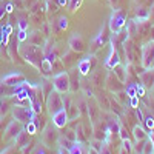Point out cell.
Wrapping results in <instances>:
<instances>
[{
	"label": "cell",
	"mask_w": 154,
	"mask_h": 154,
	"mask_svg": "<svg viewBox=\"0 0 154 154\" xmlns=\"http://www.w3.org/2000/svg\"><path fill=\"white\" fill-rule=\"evenodd\" d=\"M152 65H154V42H149L142 48V66L148 69L152 68Z\"/></svg>",
	"instance_id": "7"
},
{
	"label": "cell",
	"mask_w": 154,
	"mask_h": 154,
	"mask_svg": "<svg viewBox=\"0 0 154 154\" xmlns=\"http://www.w3.org/2000/svg\"><path fill=\"white\" fill-rule=\"evenodd\" d=\"M53 116V125L56 126V128H65L66 125H68V112H66V109L65 108H62V109H59L57 112H54V114H51Z\"/></svg>",
	"instance_id": "10"
},
{
	"label": "cell",
	"mask_w": 154,
	"mask_h": 154,
	"mask_svg": "<svg viewBox=\"0 0 154 154\" xmlns=\"http://www.w3.org/2000/svg\"><path fill=\"white\" fill-rule=\"evenodd\" d=\"M143 123L146 125V128H148L149 131H152V130H154V117L148 116V117H145V119H143Z\"/></svg>",
	"instance_id": "35"
},
{
	"label": "cell",
	"mask_w": 154,
	"mask_h": 154,
	"mask_svg": "<svg viewBox=\"0 0 154 154\" xmlns=\"http://www.w3.org/2000/svg\"><path fill=\"white\" fill-rule=\"evenodd\" d=\"M29 137H31V134H29V133L23 128V130L19 133V136H17L14 140H16V143H17V146H19V148H25V146H26V145L29 143Z\"/></svg>",
	"instance_id": "16"
},
{
	"label": "cell",
	"mask_w": 154,
	"mask_h": 154,
	"mask_svg": "<svg viewBox=\"0 0 154 154\" xmlns=\"http://www.w3.org/2000/svg\"><path fill=\"white\" fill-rule=\"evenodd\" d=\"M5 12H6V9H3V8H0V19H2V17L5 16Z\"/></svg>",
	"instance_id": "49"
},
{
	"label": "cell",
	"mask_w": 154,
	"mask_h": 154,
	"mask_svg": "<svg viewBox=\"0 0 154 154\" xmlns=\"http://www.w3.org/2000/svg\"><path fill=\"white\" fill-rule=\"evenodd\" d=\"M149 17H152V19H154V6L151 8V12H149Z\"/></svg>",
	"instance_id": "50"
},
{
	"label": "cell",
	"mask_w": 154,
	"mask_h": 154,
	"mask_svg": "<svg viewBox=\"0 0 154 154\" xmlns=\"http://www.w3.org/2000/svg\"><path fill=\"white\" fill-rule=\"evenodd\" d=\"M106 42V34H105V28L99 32V35L96 37L94 40V45H99V46H103V43Z\"/></svg>",
	"instance_id": "29"
},
{
	"label": "cell",
	"mask_w": 154,
	"mask_h": 154,
	"mask_svg": "<svg viewBox=\"0 0 154 154\" xmlns=\"http://www.w3.org/2000/svg\"><path fill=\"white\" fill-rule=\"evenodd\" d=\"M0 103H2V100H0Z\"/></svg>",
	"instance_id": "55"
},
{
	"label": "cell",
	"mask_w": 154,
	"mask_h": 154,
	"mask_svg": "<svg viewBox=\"0 0 154 154\" xmlns=\"http://www.w3.org/2000/svg\"><path fill=\"white\" fill-rule=\"evenodd\" d=\"M11 32H12V26H11V25L3 26V31H2V34H0V38H2V46H8Z\"/></svg>",
	"instance_id": "21"
},
{
	"label": "cell",
	"mask_w": 154,
	"mask_h": 154,
	"mask_svg": "<svg viewBox=\"0 0 154 154\" xmlns=\"http://www.w3.org/2000/svg\"><path fill=\"white\" fill-rule=\"evenodd\" d=\"M120 154H130V152H128L125 148H122V149H120Z\"/></svg>",
	"instance_id": "51"
},
{
	"label": "cell",
	"mask_w": 154,
	"mask_h": 154,
	"mask_svg": "<svg viewBox=\"0 0 154 154\" xmlns=\"http://www.w3.org/2000/svg\"><path fill=\"white\" fill-rule=\"evenodd\" d=\"M125 94H126L128 97H134V96H137V91H136V83L128 85V86H126V89H125Z\"/></svg>",
	"instance_id": "32"
},
{
	"label": "cell",
	"mask_w": 154,
	"mask_h": 154,
	"mask_svg": "<svg viewBox=\"0 0 154 154\" xmlns=\"http://www.w3.org/2000/svg\"><path fill=\"white\" fill-rule=\"evenodd\" d=\"M88 154H100V152H99L97 149H94L93 146H89V148H88Z\"/></svg>",
	"instance_id": "46"
},
{
	"label": "cell",
	"mask_w": 154,
	"mask_h": 154,
	"mask_svg": "<svg viewBox=\"0 0 154 154\" xmlns=\"http://www.w3.org/2000/svg\"><path fill=\"white\" fill-rule=\"evenodd\" d=\"M109 108H111V111H112L114 114H117V116H120V114L123 112V109H122V106H120V103H119V100L116 99V97H111V99H109Z\"/></svg>",
	"instance_id": "22"
},
{
	"label": "cell",
	"mask_w": 154,
	"mask_h": 154,
	"mask_svg": "<svg viewBox=\"0 0 154 154\" xmlns=\"http://www.w3.org/2000/svg\"><path fill=\"white\" fill-rule=\"evenodd\" d=\"M25 82H26V77H25L22 72H9L0 80V83H3L6 86H20Z\"/></svg>",
	"instance_id": "8"
},
{
	"label": "cell",
	"mask_w": 154,
	"mask_h": 154,
	"mask_svg": "<svg viewBox=\"0 0 154 154\" xmlns=\"http://www.w3.org/2000/svg\"><path fill=\"white\" fill-rule=\"evenodd\" d=\"M86 108H88V116L93 119V122H96L94 119H96V112H97V105L94 103V102L91 100V103L88 102V105H86Z\"/></svg>",
	"instance_id": "27"
},
{
	"label": "cell",
	"mask_w": 154,
	"mask_h": 154,
	"mask_svg": "<svg viewBox=\"0 0 154 154\" xmlns=\"http://www.w3.org/2000/svg\"><path fill=\"white\" fill-rule=\"evenodd\" d=\"M42 99H34L31 100V109L34 111V114H42Z\"/></svg>",
	"instance_id": "25"
},
{
	"label": "cell",
	"mask_w": 154,
	"mask_h": 154,
	"mask_svg": "<svg viewBox=\"0 0 154 154\" xmlns=\"http://www.w3.org/2000/svg\"><path fill=\"white\" fill-rule=\"evenodd\" d=\"M59 154H63V152H62V151H60V152H59Z\"/></svg>",
	"instance_id": "54"
},
{
	"label": "cell",
	"mask_w": 154,
	"mask_h": 154,
	"mask_svg": "<svg viewBox=\"0 0 154 154\" xmlns=\"http://www.w3.org/2000/svg\"><path fill=\"white\" fill-rule=\"evenodd\" d=\"M100 154H111V149L108 148V145H106V143L103 145V148H102V151H100Z\"/></svg>",
	"instance_id": "44"
},
{
	"label": "cell",
	"mask_w": 154,
	"mask_h": 154,
	"mask_svg": "<svg viewBox=\"0 0 154 154\" xmlns=\"http://www.w3.org/2000/svg\"><path fill=\"white\" fill-rule=\"evenodd\" d=\"M66 26H68V19L60 17L59 19V29H66Z\"/></svg>",
	"instance_id": "38"
},
{
	"label": "cell",
	"mask_w": 154,
	"mask_h": 154,
	"mask_svg": "<svg viewBox=\"0 0 154 154\" xmlns=\"http://www.w3.org/2000/svg\"><path fill=\"white\" fill-rule=\"evenodd\" d=\"M79 88H80V82H79V77H77V72L69 74V93H77Z\"/></svg>",
	"instance_id": "20"
},
{
	"label": "cell",
	"mask_w": 154,
	"mask_h": 154,
	"mask_svg": "<svg viewBox=\"0 0 154 154\" xmlns=\"http://www.w3.org/2000/svg\"><path fill=\"white\" fill-rule=\"evenodd\" d=\"M22 54H23L25 59H26L28 63L34 65L35 68H40V63L43 60V49L37 48L35 45H28L26 48L22 51Z\"/></svg>",
	"instance_id": "1"
},
{
	"label": "cell",
	"mask_w": 154,
	"mask_h": 154,
	"mask_svg": "<svg viewBox=\"0 0 154 154\" xmlns=\"http://www.w3.org/2000/svg\"><path fill=\"white\" fill-rule=\"evenodd\" d=\"M46 108L51 114L57 112L59 109L63 108V99L60 96V93H57L56 89H53L48 96H46Z\"/></svg>",
	"instance_id": "6"
},
{
	"label": "cell",
	"mask_w": 154,
	"mask_h": 154,
	"mask_svg": "<svg viewBox=\"0 0 154 154\" xmlns=\"http://www.w3.org/2000/svg\"><path fill=\"white\" fill-rule=\"evenodd\" d=\"M57 142H59V145H60V148H66L68 151L71 149V146L74 145V142H72V140H69L68 137H65V136H59V140H57Z\"/></svg>",
	"instance_id": "23"
},
{
	"label": "cell",
	"mask_w": 154,
	"mask_h": 154,
	"mask_svg": "<svg viewBox=\"0 0 154 154\" xmlns=\"http://www.w3.org/2000/svg\"><path fill=\"white\" fill-rule=\"evenodd\" d=\"M12 117L14 120H19L22 123H28L29 120H32L34 117V111L31 109V106H23V105H14L11 109Z\"/></svg>",
	"instance_id": "4"
},
{
	"label": "cell",
	"mask_w": 154,
	"mask_h": 154,
	"mask_svg": "<svg viewBox=\"0 0 154 154\" xmlns=\"http://www.w3.org/2000/svg\"><path fill=\"white\" fill-rule=\"evenodd\" d=\"M28 38V34H26V31L25 29H19V32H17V42L19 43H22V42H25Z\"/></svg>",
	"instance_id": "36"
},
{
	"label": "cell",
	"mask_w": 154,
	"mask_h": 154,
	"mask_svg": "<svg viewBox=\"0 0 154 154\" xmlns=\"http://www.w3.org/2000/svg\"><path fill=\"white\" fill-rule=\"evenodd\" d=\"M25 130H26V131L32 136V134H35V133H37V126H35V123H34L32 120H29L26 125H25Z\"/></svg>",
	"instance_id": "33"
},
{
	"label": "cell",
	"mask_w": 154,
	"mask_h": 154,
	"mask_svg": "<svg viewBox=\"0 0 154 154\" xmlns=\"http://www.w3.org/2000/svg\"><path fill=\"white\" fill-rule=\"evenodd\" d=\"M69 154H83V146L80 142H74V145L69 149Z\"/></svg>",
	"instance_id": "30"
},
{
	"label": "cell",
	"mask_w": 154,
	"mask_h": 154,
	"mask_svg": "<svg viewBox=\"0 0 154 154\" xmlns=\"http://www.w3.org/2000/svg\"><path fill=\"white\" fill-rule=\"evenodd\" d=\"M40 34H42V32H38V31L32 32V35L29 37V42H31V45L40 46V43H42V35H40Z\"/></svg>",
	"instance_id": "28"
},
{
	"label": "cell",
	"mask_w": 154,
	"mask_h": 154,
	"mask_svg": "<svg viewBox=\"0 0 154 154\" xmlns=\"http://www.w3.org/2000/svg\"><path fill=\"white\" fill-rule=\"evenodd\" d=\"M31 154H46V151H45V148L42 146V143H38V145H35V146L32 148Z\"/></svg>",
	"instance_id": "37"
},
{
	"label": "cell",
	"mask_w": 154,
	"mask_h": 154,
	"mask_svg": "<svg viewBox=\"0 0 154 154\" xmlns=\"http://www.w3.org/2000/svg\"><path fill=\"white\" fill-rule=\"evenodd\" d=\"M142 154H154V142L151 139H146L143 149H142Z\"/></svg>",
	"instance_id": "26"
},
{
	"label": "cell",
	"mask_w": 154,
	"mask_h": 154,
	"mask_svg": "<svg viewBox=\"0 0 154 154\" xmlns=\"http://www.w3.org/2000/svg\"><path fill=\"white\" fill-rule=\"evenodd\" d=\"M91 63H93V57H85L82 60H79L77 63V71L82 75H88L89 71H91Z\"/></svg>",
	"instance_id": "14"
},
{
	"label": "cell",
	"mask_w": 154,
	"mask_h": 154,
	"mask_svg": "<svg viewBox=\"0 0 154 154\" xmlns=\"http://www.w3.org/2000/svg\"><path fill=\"white\" fill-rule=\"evenodd\" d=\"M68 45H69L71 51H74V53H82L85 49V40L79 32H72V35L68 40Z\"/></svg>",
	"instance_id": "9"
},
{
	"label": "cell",
	"mask_w": 154,
	"mask_h": 154,
	"mask_svg": "<svg viewBox=\"0 0 154 154\" xmlns=\"http://www.w3.org/2000/svg\"><path fill=\"white\" fill-rule=\"evenodd\" d=\"M0 46H2V38H0Z\"/></svg>",
	"instance_id": "53"
},
{
	"label": "cell",
	"mask_w": 154,
	"mask_h": 154,
	"mask_svg": "<svg viewBox=\"0 0 154 154\" xmlns=\"http://www.w3.org/2000/svg\"><path fill=\"white\" fill-rule=\"evenodd\" d=\"M12 11H14V5L8 3V5H6V12H12Z\"/></svg>",
	"instance_id": "47"
},
{
	"label": "cell",
	"mask_w": 154,
	"mask_h": 154,
	"mask_svg": "<svg viewBox=\"0 0 154 154\" xmlns=\"http://www.w3.org/2000/svg\"><path fill=\"white\" fill-rule=\"evenodd\" d=\"M108 2H109V5L112 8H116V6H117V3H119V0H108Z\"/></svg>",
	"instance_id": "48"
},
{
	"label": "cell",
	"mask_w": 154,
	"mask_h": 154,
	"mask_svg": "<svg viewBox=\"0 0 154 154\" xmlns=\"http://www.w3.org/2000/svg\"><path fill=\"white\" fill-rule=\"evenodd\" d=\"M42 71V74L45 75V77H48L49 74H53V62H49L48 59H45L43 57V60H42V63H40V68H38Z\"/></svg>",
	"instance_id": "17"
},
{
	"label": "cell",
	"mask_w": 154,
	"mask_h": 154,
	"mask_svg": "<svg viewBox=\"0 0 154 154\" xmlns=\"http://www.w3.org/2000/svg\"><path fill=\"white\" fill-rule=\"evenodd\" d=\"M59 133H57V128L54 125H48L42 130V136H40V140H42V145L45 146H53L57 140H59Z\"/></svg>",
	"instance_id": "5"
},
{
	"label": "cell",
	"mask_w": 154,
	"mask_h": 154,
	"mask_svg": "<svg viewBox=\"0 0 154 154\" xmlns=\"http://www.w3.org/2000/svg\"><path fill=\"white\" fill-rule=\"evenodd\" d=\"M130 106H131V108H134V109L139 106V96L130 97Z\"/></svg>",
	"instance_id": "39"
},
{
	"label": "cell",
	"mask_w": 154,
	"mask_h": 154,
	"mask_svg": "<svg viewBox=\"0 0 154 154\" xmlns=\"http://www.w3.org/2000/svg\"><path fill=\"white\" fill-rule=\"evenodd\" d=\"M126 25V16L122 9H114L112 14L109 17V22H108V26H109V31L114 32V34H119Z\"/></svg>",
	"instance_id": "2"
},
{
	"label": "cell",
	"mask_w": 154,
	"mask_h": 154,
	"mask_svg": "<svg viewBox=\"0 0 154 154\" xmlns=\"http://www.w3.org/2000/svg\"><path fill=\"white\" fill-rule=\"evenodd\" d=\"M133 136H134V140L139 142V140H143V139H148V134L145 133V130L140 125H136L133 128Z\"/></svg>",
	"instance_id": "18"
},
{
	"label": "cell",
	"mask_w": 154,
	"mask_h": 154,
	"mask_svg": "<svg viewBox=\"0 0 154 154\" xmlns=\"http://www.w3.org/2000/svg\"><path fill=\"white\" fill-rule=\"evenodd\" d=\"M112 69H114L116 77H117L120 82H125V80H126V68H122L120 65H117V66L112 68Z\"/></svg>",
	"instance_id": "24"
},
{
	"label": "cell",
	"mask_w": 154,
	"mask_h": 154,
	"mask_svg": "<svg viewBox=\"0 0 154 154\" xmlns=\"http://www.w3.org/2000/svg\"><path fill=\"white\" fill-rule=\"evenodd\" d=\"M106 83H108V88L111 89V91H122L123 86H122V82L116 77V74L109 72L108 79H106Z\"/></svg>",
	"instance_id": "15"
},
{
	"label": "cell",
	"mask_w": 154,
	"mask_h": 154,
	"mask_svg": "<svg viewBox=\"0 0 154 154\" xmlns=\"http://www.w3.org/2000/svg\"><path fill=\"white\" fill-rule=\"evenodd\" d=\"M23 130V123L19 120H12L8 123L6 130H5V139H16L19 133Z\"/></svg>",
	"instance_id": "11"
},
{
	"label": "cell",
	"mask_w": 154,
	"mask_h": 154,
	"mask_svg": "<svg viewBox=\"0 0 154 154\" xmlns=\"http://www.w3.org/2000/svg\"><path fill=\"white\" fill-rule=\"evenodd\" d=\"M2 31H3V26H0V34H2Z\"/></svg>",
	"instance_id": "52"
},
{
	"label": "cell",
	"mask_w": 154,
	"mask_h": 154,
	"mask_svg": "<svg viewBox=\"0 0 154 154\" xmlns=\"http://www.w3.org/2000/svg\"><path fill=\"white\" fill-rule=\"evenodd\" d=\"M139 79L145 88H152L154 86V68H148L139 74Z\"/></svg>",
	"instance_id": "12"
},
{
	"label": "cell",
	"mask_w": 154,
	"mask_h": 154,
	"mask_svg": "<svg viewBox=\"0 0 154 154\" xmlns=\"http://www.w3.org/2000/svg\"><path fill=\"white\" fill-rule=\"evenodd\" d=\"M119 137L122 139V140H125V139H130V133H128V130L123 126V125H120L119 126Z\"/></svg>",
	"instance_id": "34"
},
{
	"label": "cell",
	"mask_w": 154,
	"mask_h": 154,
	"mask_svg": "<svg viewBox=\"0 0 154 154\" xmlns=\"http://www.w3.org/2000/svg\"><path fill=\"white\" fill-rule=\"evenodd\" d=\"M122 142H123V148H125L128 152L133 149V145H131V140H130V139H125V140H122Z\"/></svg>",
	"instance_id": "40"
},
{
	"label": "cell",
	"mask_w": 154,
	"mask_h": 154,
	"mask_svg": "<svg viewBox=\"0 0 154 154\" xmlns=\"http://www.w3.org/2000/svg\"><path fill=\"white\" fill-rule=\"evenodd\" d=\"M136 91H137V96L139 97L145 96V86L143 85H136Z\"/></svg>",
	"instance_id": "41"
},
{
	"label": "cell",
	"mask_w": 154,
	"mask_h": 154,
	"mask_svg": "<svg viewBox=\"0 0 154 154\" xmlns=\"http://www.w3.org/2000/svg\"><path fill=\"white\" fill-rule=\"evenodd\" d=\"M134 111H136V116H137L139 122H143V119H145V117H143V112H142V109H140V108L137 106V108H136Z\"/></svg>",
	"instance_id": "43"
},
{
	"label": "cell",
	"mask_w": 154,
	"mask_h": 154,
	"mask_svg": "<svg viewBox=\"0 0 154 154\" xmlns=\"http://www.w3.org/2000/svg\"><path fill=\"white\" fill-rule=\"evenodd\" d=\"M53 86L57 93L65 94L69 93V74L66 71H60L53 77Z\"/></svg>",
	"instance_id": "3"
},
{
	"label": "cell",
	"mask_w": 154,
	"mask_h": 154,
	"mask_svg": "<svg viewBox=\"0 0 154 154\" xmlns=\"http://www.w3.org/2000/svg\"><path fill=\"white\" fill-rule=\"evenodd\" d=\"M26 28H28V22L25 19H20L19 20V29H25V31H26Z\"/></svg>",
	"instance_id": "42"
},
{
	"label": "cell",
	"mask_w": 154,
	"mask_h": 154,
	"mask_svg": "<svg viewBox=\"0 0 154 154\" xmlns=\"http://www.w3.org/2000/svg\"><path fill=\"white\" fill-rule=\"evenodd\" d=\"M66 112H68V119L69 120H75L77 117H79V114H80V109H79V105L77 103H72L66 108Z\"/></svg>",
	"instance_id": "19"
},
{
	"label": "cell",
	"mask_w": 154,
	"mask_h": 154,
	"mask_svg": "<svg viewBox=\"0 0 154 154\" xmlns=\"http://www.w3.org/2000/svg\"><path fill=\"white\" fill-rule=\"evenodd\" d=\"M105 65H106V68H109V69H112V68H116L117 65H120V56H119L117 49H116L114 46L111 48V53H109V56H108V59H106V62H105Z\"/></svg>",
	"instance_id": "13"
},
{
	"label": "cell",
	"mask_w": 154,
	"mask_h": 154,
	"mask_svg": "<svg viewBox=\"0 0 154 154\" xmlns=\"http://www.w3.org/2000/svg\"><path fill=\"white\" fill-rule=\"evenodd\" d=\"M89 145H91L94 149H97V151L100 152V151H102V148H103V145H105V142H103V140H100V139H93Z\"/></svg>",
	"instance_id": "31"
},
{
	"label": "cell",
	"mask_w": 154,
	"mask_h": 154,
	"mask_svg": "<svg viewBox=\"0 0 154 154\" xmlns=\"http://www.w3.org/2000/svg\"><path fill=\"white\" fill-rule=\"evenodd\" d=\"M57 5L59 6H68L69 5V0H57Z\"/></svg>",
	"instance_id": "45"
}]
</instances>
